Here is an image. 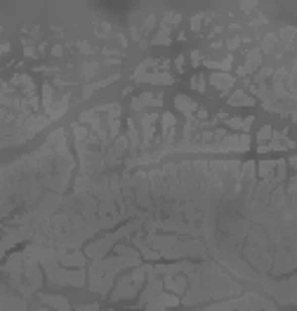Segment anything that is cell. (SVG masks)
Masks as SVG:
<instances>
[{"instance_id":"cell-5","label":"cell","mask_w":297,"mask_h":311,"mask_svg":"<svg viewBox=\"0 0 297 311\" xmlns=\"http://www.w3.org/2000/svg\"><path fill=\"white\" fill-rule=\"evenodd\" d=\"M142 229V222H135V224H128V226H121L118 231H111L106 233V236H102L99 240H92L90 245L85 247V257L87 260H102V257H106V253H109L111 247L118 243V238H123V236H130L132 231H139Z\"/></svg>"},{"instance_id":"cell-7","label":"cell","mask_w":297,"mask_h":311,"mask_svg":"<svg viewBox=\"0 0 297 311\" xmlns=\"http://www.w3.org/2000/svg\"><path fill=\"white\" fill-rule=\"evenodd\" d=\"M132 194H135V203L142 210H151V186H149V174L144 170H139L137 174H132Z\"/></svg>"},{"instance_id":"cell-33","label":"cell","mask_w":297,"mask_h":311,"mask_svg":"<svg viewBox=\"0 0 297 311\" xmlns=\"http://www.w3.org/2000/svg\"><path fill=\"white\" fill-rule=\"evenodd\" d=\"M78 47H80V52H83V54H92V52H94L87 43H78Z\"/></svg>"},{"instance_id":"cell-30","label":"cell","mask_w":297,"mask_h":311,"mask_svg":"<svg viewBox=\"0 0 297 311\" xmlns=\"http://www.w3.org/2000/svg\"><path fill=\"white\" fill-rule=\"evenodd\" d=\"M292 36H295V29H292V26H288V29H283V31H281V38H283V40H285L288 45H290V40H292Z\"/></svg>"},{"instance_id":"cell-10","label":"cell","mask_w":297,"mask_h":311,"mask_svg":"<svg viewBox=\"0 0 297 311\" xmlns=\"http://www.w3.org/2000/svg\"><path fill=\"white\" fill-rule=\"evenodd\" d=\"M156 123H158V113H144L142 116V149L153 146V135H156Z\"/></svg>"},{"instance_id":"cell-34","label":"cell","mask_w":297,"mask_h":311,"mask_svg":"<svg viewBox=\"0 0 297 311\" xmlns=\"http://www.w3.org/2000/svg\"><path fill=\"white\" fill-rule=\"evenodd\" d=\"M52 54H54V57H62V54H64V47H62V45H54V47H52Z\"/></svg>"},{"instance_id":"cell-6","label":"cell","mask_w":297,"mask_h":311,"mask_svg":"<svg viewBox=\"0 0 297 311\" xmlns=\"http://www.w3.org/2000/svg\"><path fill=\"white\" fill-rule=\"evenodd\" d=\"M3 274L8 276L10 285H12L17 292H22V295L26 297V285H24V255L22 253L10 255V260L5 262V267H3Z\"/></svg>"},{"instance_id":"cell-12","label":"cell","mask_w":297,"mask_h":311,"mask_svg":"<svg viewBox=\"0 0 297 311\" xmlns=\"http://www.w3.org/2000/svg\"><path fill=\"white\" fill-rule=\"evenodd\" d=\"M158 120H160V128H163V142H165V146H172L177 120H174L172 113H163V116H158Z\"/></svg>"},{"instance_id":"cell-24","label":"cell","mask_w":297,"mask_h":311,"mask_svg":"<svg viewBox=\"0 0 297 311\" xmlns=\"http://www.w3.org/2000/svg\"><path fill=\"white\" fill-rule=\"evenodd\" d=\"M231 64H233V61H231V57H226L224 61H208V66H210V69H219V71H222V73H226V71H229V69H231Z\"/></svg>"},{"instance_id":"cell-27","label":"cell","mask_w":297,"mask_h":311,"mask_svg":"<svg viewBox=\"0 0 297 311\" xmlns=\"http://www.w3.org/2000/svg\"><path fill=\"white\" fill-rule=\"evenodd\" d=\"M271 135H274V130H271V125H264V128H262V130H260V142H262V144H264L267 139H271Z\"/></svg>"},{"instance_id":"cell-43","label":"cell","mask_w":297,"mask_h":311,"mask_svg":"<svg viewBox=\"0 0 297 311\" xmlns=\"http://www.w3.org/2000/svg\"><path fill=\"white\" fill-rule=\"evenodd\" d=\"M109 311H111V309H109Z\"/></svg>"},{"instance_id":"cell-14","label":"cell","mask_w":297,"mask_h":311,"mask_svg":"<svg viewBox=\"0 0 297 311\" xmlns=\"http://www.w3.org/2000/svg\"><path fill=\"white\" fill-rule=\"evenodd\" d=\"M132 247H135L142 257H146V260H160V255L156 253V250H153V247L144 240V236H139V233L132 236Z\"/></svg>"},{"instance_id":"cell-9","label":"cell","mask_w":297,"mask_h":311,"mask_svg":"<svg viewBox=\"0 0 297 311\" xmlns=\"http://www.w3.org/2000/svg\"><path fill=\"white\" fill-rule=\"evenodd\" d=\"M172 306H180V297L172 295V292H158L156 297H151L149 302L144 304L146 311H165V309H172Z\"/></svg>"},{"instance_id":"cell-20","label":"cell","mask_w":297,"mask_h":311,"mask_svg":"<svg viewBox=\"0 0 297 311\" xmlns=\"http://www.w3.org/2000/svg\"><path fill=\"white\" fill-rule=\"evenodd\" d=\"M229 104H231V106H255V99L250 94L243 92V90H236V92L229 97Z\"/></svg>"},{"instance_id":"cell-39","label":"cell","mask_w":297,"mask_h":311,"mask_svg":"<svg viewBox=\"0 0 297 311\" xmlns=\"http://www.w3.org/2000/svg\"><path fill=\"white\" fill-rule=\"evenodd\" d=\"M239 45H241V40H239V38H233L231 43H229V47H231V50H233V47H239Z\"/></svg>"},{"instance_id":"cell-19","label":"cell","mask_w":297,"mask_h":311,"mask_svg":"<svg viewBox=\"0 0 297 311\" xmlns=\"http://www.w3.org/2000/svg\"><path fill=\"white\" fill-rule=\"evenodd\" d=\"M210 83L217 87L219 92L224 94V92H229V90H231L233 78L229 76V73H212V76H210Z\"/></svg>"},{"instance_id":"cell-22","label":"cell","mask_w":297,"mask_h":311,"mask_svg":"<svg viewBox=\"0 0 297 311\" xmlns=\"http://www.w3.org/2000/svg\"><path fill=\"white\" fill-rule=\"evenodd\" d=\"M260 61H262V52H260V50H250V52H248L246 66H243V69H246V73L255 71V66L260 64Z\"/></svg>"},{"instance_id":"cell-21","label":"cell","mask_w":297,"mask_h":311,"mask_svg":"<svg viewBox=\"0 0 297 311\" xmlns=\"http://www.w3.org/2000/svg\"><path fill=\"white\" fill-rule=\"evenodd\" d=\"M153 99H156V94H151V92L139 94V97H135V99H132V109H135V111H144L149 104H153Z\"/></svg>"},{"instance_id":"cell-40","label":"cell","mask_w":297,"mask_h":311,"mask_svg":"<svg viewBox=\"0 0 297 311\" xmlns=\"http://www.w3.org/2000/svg\"><path fill=\"white\" fill-rule=\"evenodd\" d=\"M285 163H288L290 167H295V165H297V158H295V156H292V158H288V160H285Z\"/></svg>"},{"instance_id":"cell-25","label":"cell","mask_w":297,"mask_h":311,"mask_svg":"<svg viewBox=\"0 0 297 311\" xmlns=\"http://www.w3.org/2000/svg\"><path fill=\"white\" fill-rule=\"evenodd\" d=\"M97 71H99V64H97V61H87V64L83 66V78H92Z\"/></svg>"},{"instance_id":"cell-28","label":"cell","mask_w":297,"mask_h":311,"mask_svg":"<svg viewBox=\"0 0 297 311\" xmlns=\"http://www.w3.org/2000/svg\"><path fill=\"white\" fill-rule=\"evenodd\" d=\"M180 19H182V17L177 15V12H167V15L163 17V24H165V26H167V24H177Z\"/></svg>"},{"instance_id":"cell-32","label":"cell","mask_w":297,"mask_h":311,"mask_svg":"<svg viewBox=\"0 0 297 311\" xmlns=\"http://www.w3.org/2000/svg\"><path fill=\"white\" fill-rule=\"evenodd\" d=\"M76 311H99V304H83V306H76Z\"/></svg>"},{"instance_id":"cell-42","label":"cell","mask_w":297,"mask_h":311,"mask_svg":"<svg viewBox=\"0 0 297 311\" xmlns=\"http://www.w3.org/2000/svg\"><path fill=\"white\" fill-rule=\"evenodd\" d=\"M40 311H50V309H40Z\"/></svg>"},{"instance_id":"cell-26","label":"cell","mask_w":297,"mask_h":311,"mask_svg":"<svg viewBox=\"0 0 297 311\" xmlns=\"http://www.w3.org/2000/svg\"><path fill=\"white\" fill-rule=\"evenodd\" d=\"M191 85H194V90H198V92H203L205 90V78L198 73V76H194V80H191Z\"/></svg>"},{"instance_id":"cell-31","label":"cell","mask_w":297,"mask_h":311,"mask_svg":"<svg viewBox=\"0 0 297 311\" xmlns=\"http://www.w3.org/2000/svg\"><path fill=\"white\" fill-rule=\"evenodd\" d=\"M274 43H276V36H267V38H264V47H262V50L271 52V47H274Z\"/></svg>"},{"instance_id":"cell-23","label":"cell","mask_w":297,"mask_h":311,"mask_svg":"<svg viewBox=\"0 0 297 311\" xmlns=\"http://www.w3.org/2000/svg\"><path fill=\"white\" fill-rule=\"evenodd\" d=\"M153 43L156 45H167L170 43V29H167V26H160L158 33L153 36Z\"/></svg>"},{"instance_id":"cell-29","label":"cell","mask_w":297,"mask_h":311,"mask_svg":"<svg viewBox=\"0 0 297 311\" xmlns=\"http://www.w3.org/2000/svg\"><path fill=\"white\" fill-rule=\"evenodd\" d=\"M203 19H205V15H196L194 19H191V29H194L196 33L201 31V24H203Z\"/></svg>"},{"instance_id":"cell-37","label":"cell","mask_w":297,"mask_h":311,"mask_svg":"<svg viewBox=\"0 0 297 311\" xmlns=\"http://www.w3.org/2000/svg\"><path fill=\"white\" fill-rule=\"evenodd\" d=\"M10 52V45L5 43V45H0V57H3V54H8Z\"/></svg>"},{"instance_id":"cell-3","label":"cell","mask_w":297,"mask_h":311,"mask_svg":"<svg viewBox=\"0 0 297 311\" xmlns=\"http://www.w3.org/2000/svg\"><path fill=\"white\" fill-rule=\"evenodd\" d=\"M144 240L160 255V260H184V257H205L208 247L196 238H180V236H160V233H146Z\"/></svg>"},{"instance_id":"cell-18","label":"cell","mask_w":297,"mask_h":311,"mask_svg":"<svg viewBox=\"0 0 297 311\" xmlns=\"http://www.w3.org/2000/svg\"><path fill=\"white\" fill-rule=\"evenodd\" d=\"M137 83H151V85H172L174 78L170 73H144Z\"/></svg>"},{"instance_id":"cell-2","label":"cell","mask_w":297,"mask_h":311,"mask_svg":"<svg viewBox=\"0 0 297 311\" xmlns=\"http://www.w3.org/2000/svg\"><path fill=\"white\" fill-rule=\"evenodd\" d=\"M116 247V257H102L94 260L90 267V290L99 292V295H109L113 290L116 276L123 269L142 267V255L130 245H113Z\"/></svg>"},{"instance_id":"cell-15","label":"cell","mask_w":297,"mask_h":311,"mask_svg":"<svg viewBox=\"0 0 297 311\" xmlns=\"http://www.w3.org/2000/svg\"><path fill=\"white\" fill-rule=\"evenodd\" d=\"M174 106H177L182 113H187V118H194L196 109H198V104H196L191 97H187V94H177V97H174Z\"/></svg>"},{"instance_id":"cell-36","label":"cell","mask_w":297,"mask_h":311,"mask_svg":"<svg viewBox=\"0 0 297 311\" xmlns=\"http://www.w3.org/2000/svg\"><path fill=\"white\" fill-rule=\"evenodd\" d=\"M26 57H36V50H33V45H26Z\"/></svg>"},{"instance_id":"cell-17","label":"cell","mask_w":297,"mask_h":311,"mask_svg":"<svg viewBox=\"0 0 297 311\" xmlns=\"http://www.w3.org/2000/svg\"><path fill=\"white\" fill-rule=\"evenodd\" d=\"M128 144H130V153L137 156L139 149H142V139H139V130L135 120H128Z\"/></svg>"},{"instance_id":"cell-8","label":"cell","mask_w":297,"mask_h":311,"mask_svg":"<svg viewBox=\"0 0 297 311\" xmlns=\"http://www.w3.org/2000/svg\"><path fill=\"white\" fill-rule=\"evenodd\" d=\"M54 257L64 269H85L87 257L80 250H62V247H54Z\"/></svg>"},{"instance_id":"cell-41","label":"cell","mask_w":297,"mask_h":311,"mask_svg":"<svg viewBox=\"0 0 297 311\" xmlns=\"http://www.w3.org/2000/svg\"><path fill=\"white\" fill-rule=\"evenodd\" d=\"M269 151V144H260V153H267Z\"/></svg>"},{"instance_id":"cell-11","label":"cell","mask_w":297,"mask_h":311,"mask_svg":"<svg viewBox=\"0 0 297 311\" xmlns=\"http://www.w3.org/2000/svg\"><path fill=\"white\" fill-rule=\"evenodd\" d=\"M189 288V278L184 274H172L163 278V290L172 292V295H184Z\"/></svg>"},{"instance_id":"cell-35","label":"cell","mask_w":297,"mask_h":311,"mask_svg":"<svg viewBox=\"0 0 297 311\" xmlns=\"http://www.w3.org/2000/svg\"><path fill=\"white\" fill-rule=\"evenodd\" d=\"M174 66H177V71H184V57H177V59H174Z\"/></svg>"},{"instance_id":"cell-1","label":"cell","mask_w":297,"mask_h":311,"mask_svg":"<svg viewBox=\"0 0 297 311\" xmlns=\"http://www.w3.org/2000/svg\"><path fill=\"white\" fill-rule=\"evenodd\" d=\"M187 278L189 290L180 299V304H184V306H194L205 299H224V297L241 295V285L233 283L215 262H203Z\"/></svg>"},{"instance_id":"cell-38","label":"cell","mask_w":297,"mask_h":311,"mask_svg":"<svg viewBox=\"0 0 297 311\" xmlns=\"http://www.w3.org/2000/svg\"><path fill=\"white\" fill-rule=\"evenodd\" d=\"M191 61H194V64H201V54H198V52H194V54H191Z\"/></svg>"},{"instance_id":"cell-13","label":"cell","mask_w":297,"mask_h":311,"mask_svg":"<svg viewBox=\"0 0 297 311\" xmlns=\"http://www.w3.org/2000/svg\"><path fill=\"white\" fill-rule=\"evenodd\" d=\"M66 109H69V94H64L59 101H52L50 106H45V116L50 118V123H52V120H59V118L64 116Z\"/></svg>"},{"instance_id":"cell-4","label":"cell","mask_w":297,"mask_h":311,"mask_svg":"<svg viewBox=\"0 0 297 311\" xmlns=\"http://www.w3.org/2000/svg\"><path fill=\"white\" fill-rule=\"evenodd\" d=\"M146 281V264L142 267L130 269L125 276H118V281L113 283V290H111V299H132L135 295H139V290Z\"/></svg>"},{"instance_id":"cell-16","label":"cell","mask_w":297,"mask_h":311,"mask_svg":"<svg viewBox=\"0 0 297 311\" xmlns=\"http://www.w3.org/2000/svg\"><path fill=\"white\" fill-rule=\"evenodd\" d=\"M40 299H43V304H47V306L57 311H71V304H69V299L64 295H40Z\"/></svg>"}]
</instances>
